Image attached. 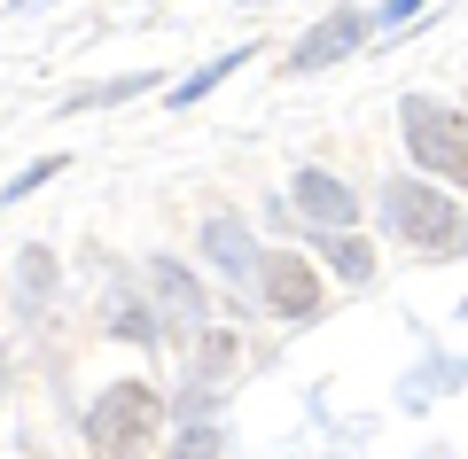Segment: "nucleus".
<instances>
[{"label":"nucleus","instance_id":"16","mask_svg":"<svg viewBox=\"0 0 468 459\" xmlns=\"http://www.w3.org/2000/svg\"><path fill=\"white\" fill-rule=\"evenodd\" d=\"M16 8H48V0H16Z\"/></svg>","mask_w":468,"mask_h":459},{"label":"nucleus","instance_id":"14","mask_svg":"<svg viewBox=\"0 0 468 459\" xmlns=\"http://www.w3.org/2000/svg\"><path fill=\"white\" fill-rule=\"evenodd\" d=\"M421 16V0H390V8H383V16H375V24H383V32H406V24H414Z\"/></svg>","mask_w":468,"mask_h":459},{"label":"nucleus","instance_id":"2","mask_svg":"<svg viewBox=\"0 0 468 459\" xmlns=\"http://www.w3.org/2000/svg\"><path fill=\"white\" fill-rule=\"evenodd\" d=\"M156 412H165V397L149 390V381H117V390L94 397V421H86V436H94L101 459H141L156 443Z\"/></svg>","mask_w":468,"mask_h":459},{"label":"nucleus","instance_id":"13","mask_svg":"<svg viewBox=\"0 0 468 459\" xmlns=\"http://www.w3.org/2000/svg\"><path fill=\"white\" fill-rule=\"evenodd\" d=\"M16 273H24V296H48L55 288V257H48V249H24Z\"/></svg>","mask_w":468,"mask_h":459},{"label":"nucleus","instance_id":"11","mask_svg":"<svg viewBox=\"0 0 468 459\" xmlns=\"http://www.w3.org/2000/svg\"><path fill=\"white\" fill-rule=\"evenodd\" d=\"M141 86H156V78H110V86H94V94H70V101H63V117H86V110H110V101H133Z\"/></svg>","mask_w":468,"mask_h":459},{"label":"nucleus","instance_id":"9","mask_svg":"<svg viewBox=\"0 0 468 459\" xmlns=\"http://www.w3.org/2000/svg\"><path fill=\"white\" fill-rule=\"evenodd\" d=\"M328 273H344V288H367L375 280V249L359 234H328Z\"/></svg>","mask_w":468,"mask_h":459},{"label":"nucleus","instance_id":"5","mask_svg":"<svg viewBox=\"0 0 468 459\" xmlns=\"http://www.w3.org/2000/svg\"><path fill=\"white\" fill-rule=\"evenodd\" d=\"M258 288H266V304H273L282 319H313V312H320V280H313V265L289 257V249L258 265Z\"/></svg>","mask_w":468,"mask_h":459},{"label":"nucleus","instance_id":"10","mask_svg":"<svg viewBox=\"0 0 468 459\" xmlns=\"http://www.w3.org/2000/svg\"><path fill=\"white\" fill-rule=\"evenodd\" d=\"M242 63H250V47H234V55H218V63H203V70H196L187 86H172V110H187V101H203L211 86H227V78H234Z\"/></svg>","mask_w":468,"mask_h":459},{"label":"nucleus","instance_id":"3","mask_svg":"<svg viewBox=\"0 0 468 459\" xmlns=\"http://www.w3.org/2000/svg\"><path fill=\"white\" fill-rule=\"evenodd\" d=\"M406 148H414V164L437 172V180L468 187V117L461 110H437V101H406Z\"/></svg>","mask_w":468,"mask_h":459},{"label":"nucleus","instance_id":"8","mask_svg":"<svg viewBox=\"0 0 468 459\" xmlns=\"http://www.w3.org/2000/svg\"><path fill=\"white\" fill-rule=\"evenodd\" d=\"M149 288H156V304H165V312H172V328H196V319H203V288H196V273H187V265L156 257Z\"/></svg>","mask_w":468,"mask_h":459},{"label":"nucleus","instance_id":"12","mask_svg":"<svg viewBox=\"0 0 468 459\" xmlns=\"http://www.w3.org/2000/svg\"><path fill=\"white\" fill-rule=\"evenodd\" d=\"M55 172H63V156H39V164H32V172H16V180L0 187V203H24V195H32V187H48V180H55Z\"/></svg>","mask_w":468,"mask_h":459},{"label":"nucleus","instance_id":"6","mask_svg":"<svg viewBox=\"0 0 468 459\" xmlns=\"http://www.w3.org/2000/svg\"><path fill=\"white\" fill-rule=\"evenodd\" d=\"M289 203H297V218H313V226H328V234H351V218H359V203H351V187L335 180V172H297Z\"/></svg>","mask_w":468,"mask_h":459},{"label":"nucleus","instance_id":"15","mask_svg":"<svg viewBox=\"0 0 468 459\" xmlns=\"http://www.w3.org/2000/svg\"><path fill=\"white\" fill-rule=\"evenodd\" d=\"M172 459H218V436H211V428H196V436H187Z\"/></svg>","mask_w":468,"mask_h":459},{"label":"nucleus","instance_id":"7","mask_svg":"<svg viewBox=\"0 0 468 459\" xmlns=\"http://www.w3.org/2000/svg\"><path fill=\"white\" fill-rule=\"evenodd\" d=\"M203 249H211V265L227 280H258V249H250V234H242V218H211V226H203Z\"/></svg>","mask_w":468,"mask_h":459},{"label":"nucleus","instance_id":"4","mask_svg":"<svg viewBox=\"0 0 468 459\" xmlns=\"http://www.w3.org/2000/svg\"><path fill=\"white\" fill-rule=\"evenodd\" d=\"M375 32V16H359V8H335V16H320L313 32L297 39V55H289V70H328V63H344L359 39Z\"/></svg>","mask_w":468,"mask_h":459},{"label":"nucleus","instance_id":"1","mask_svg":"<svg viewBox=\"0 0 468 459\" xmlns=\"http://www.w3.org/2000/svg\"><path fill=\"white\" fill-rule=\"evenodd\" d=\"M383 218L399 242L430 249V257H452V249H468V211H452L437 187H414V180H390L383 195Z\"/></svg>","mask_w":468,"mask_h":459}]
</instances>
